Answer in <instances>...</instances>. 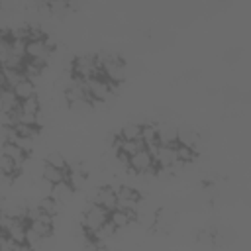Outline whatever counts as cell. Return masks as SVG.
Listing matches in <instances>:
<instances>
[{
    "instance_id": "cell-1",
    "label": "cell",
    "mask_w": 251,
    "mask_h": 251,
    "mask_svg": "<svg viewBox=\"0 0 251 251\" xmlns=\"http://www.w3.org/2000/svg\"><path fill=\"white\" fill-rule=\"evenodd\" d=\"M96 61L102 69V76L114 84H120L124 82V76H126V65L124 61L114 55V53H100L96 55Z\"/></svg>"
},
{
    "instance_id": "cell-2",
    "label": "cell",
    "mask_w": 251,
    "mask_h": 251,
    "mask_svg": "<svg viewBox=\"0 0 251 251\" xmlns=\"http://www.w3.org/2000/svg\"><path fill=\"white\" fill-rule=\"evenodd\" d=\"M84 84H86V92H88V98L96 104V102H106L110 100V96L114 94V88L116 84L106 80L104 76H90V78H84Z\"/></svg>"
},
{
    "instance_id": "cell-3",
    "label": "cell",
    "mask_w": 251,
    "mask_h": 251,
    "mask_svg": "<svg viewBox=\"0 0 251 251\" xmlns=\"http://www.w3.org/2000/svg\"><path fill=\"white\" fill-rule=\"evenodd\" d=\"M127 167L133 171V173H139V175H157V165L153 161V155L149 153L147 147L135 151L133 155H129L127 159Z\"/></svg>"
},
{
    "instance_id": "cell-4",
    "label": "cell",
    "mask_w": 251,
    "mask_h": 251,
    "mask_svg": "<svg viewBox=\"0 0 251 251\" xmlns=\"http://www.w3.org/2000/svg\"><path fill=\"white\" fill-rule=\"evenodd\" d=\"M108 216H110V212L104 206L90 202V206L86 208V212L82 216V227H84V231L86 233H94L96 229H100L108 222Z\"/></svg>"
},
{
    "instance_id": "cell-5",
    "label": "cell",
    "mask_w": 251,
    "mask_h": 251,
    "mask_svg": "<svg viewBox=\"0 0 251 251\" xmlns=\"http://www.w3.org/2000/svg\"><path fill=\"white\" fill-rule=\"evenodd\" d=\"M73 75L78 78H90V76H102V69L96 61V55H80L73 61Z\"/></svg>"
},
{
    "instance_id": "cell-6",
    "label": "cell",
    "mask_w": 251,
    "mask_h": 251,
    "mask_svg": "<svg viewBox=\"0 0 251 251\" xmlns=\"http://www.w3.org/2000/svg\"><path fill=\"white\" fill-rule=\"evenodd\" d=\"M53 55V45L47 39H29L25 41V59H33V61H41V63H49Z\"/></svg>"
},
{
    "instance_id": "cell-7",
    "label": "cell",
    "mask_w": 251,
    "mask_h": 251,
    "mask_svg": "<svg viewBox=\"0 0 251 251\" xmlns=\"http://www.w3.org/2000/svg\"><path fill=\"white\" fill-rule=\"evenodd\" d=\"M88 200L94 202V204L104 206L108 212L114 210V208H116V202H118V198H116V190H114V186H110V184H104V186L94 188V192H90Z\"/></svg>"
},
{
    "instance_id": "cell-8",
    "label": "cell",
    "mask_w": 251,
    "mask_h": 251,
    "mask_svg": "<svg viewBox=\"0 0 251 251\" xmlns=\"http://www.w3.org/2000/svg\"><path fill=\"white\" fill-rule=\"evenodd\" d=\"M27 226L31 227V229H35L41 237H49V235H53V216H49V214H43V212H39L33 220H27Z\"/></svg>"
},
{
    "instance_id": "cell-9",
    "label": "cell",
    "mask_w": 251,
    "mask_h": 251,
    "mask_svg": "<svg viewBox=\"0 0 251 251\" xmlns=\"http://www.w3.org/2000/svg\"><path fill=\"white\" fill-rule=\"evenodd\" d=\"M2 155L10 157V159L14 161V165H16V169L22 173V169H24V165H25V161H27V153H25L22 147H18V145L12 143V141H6V143H2Z\"/></svg>"
},
{
    "instance_id": "cell-10",
    "label": "cell",
    "mask_w": 251,
    "mask_h": 251,
    "mask_svg": "<svg viewBox=\"0 0 251 251\" xmlns=\"http://www.w3.org/2000/svg\"><path fill=\"white\" fill-rule=\"evenodd\" d=\"M135 218H137V212H129V210H122V208L110 210V216H108V220L112 222V226H114L116 229L127 227Z\"/></svg>"
},
{
    "instance_id": "cell-11",
    "label": "cell",
    "mask_w": 251,
    "mask_h": 251,
    "mask_svg": "<svg viewBox=\"0 0 251 251\" xmlns=\"http://www.w3.org/2000/svg\"><path fill=\"white\" fill-rule=\"evenodd\" d=\"M178 135V127L171 122H163L157 126V141L161 145H175Z\"/></svg>"
},
{
    "instance_id": "cell-12",
    "label": "cell",
    "mask_w": 251,
    "mask_h": 251,
    "mask_svg": "<svg viewBox=\"0 0 251 251\" xmlns=\"http://www.w3.org/2000/svg\"><path fill=\"white\" fill-rule=\"evenodd\" d=\"M41 176H43L47 182L57 184V182H61V180H67V169H59V167H53V165L45 163V165L41 167Z\"/></svg>"
},
{
    "instance_id": "cell-13",
    "label": "cell",
    "mask_w": 251,
    "mask_h": 251,
    "mask_svg": "<svg viewBox=\"0 0 251 251\" xmlns=\"http://www.w3.org/2000/svg\"><path fill=\"white\" fill-rule=\"evenodd\" d=\"M43 69H45V63L41 61H33V59H25L24 65H22V73L25 78H31L33 82L43 75Z\"/></svg>"
},
{
    "instance_id": "cell-14",
    "label": "cell",
    "mask_w": 251,
    "mask_h": 251,
    "mask_svg": "<svg viewBox=\"0 0 251 251\" xmlns=\"http://www.w3.org/2000/svg\"><path fill=\"white\" fill-rule=\"evenodd\" d=\"M14 94L18 96V100H25V98H31V96H35V82L31 80V78H22L14 88Z\"/></svg>"
},
{
    "instance_id": "cell-15",
    "label": "cell",
    "mask_w": 251,
    "mask_h": 251,
    "mask_svg": "<svg viewBox=\"0 0 251 251\" xmlns=\"http://www.w3.org/2000/svg\"><path fill=\"white\" fill-rule=\"evenodd\" d=\"M67 182L73 186V190H80L86 184V173L80 167H71L67 169Z\"/></svg>"
},
{
    "instance_id": "cell-16",
    "label": "cell",
    "mask_w": 251,
    "mask_h": 251,
    "mask_svg": "<svg viewBox=\"0 0 251 251\" xmlns=\"http://www.w3.org/2000/svg\"><path fill=\"white\" fill-rule=\"evenodd\" d=\"M73 186L67 182V180H61V182H57V184H53L51 186V196L61 204V202H67L71 196H73Z\"/></svg>"
},
{
    "instance_id": "cell-17",
    "label": "cell",
    "mask_w": 251,
    "mask_h": 251,
    "mask_svg": "<svg viewBox=\"0 0 251 251\" xmlns=\"http://www.w3.org/2000/svg\"><path fill=\"white\" fill-rule=\"evenodd\" d=\"M0 104H2V108L6 112H14L18 108L20 100H18V96L14 94V90L10 86H2V90H0Z\"/></svg>"
},
{
    "instance_id": "cell-18",
    "label": "cell",
    "mask_w": 251,
    "mask_h": 251,
    "mask_svg": "<svg viewBox=\"0 0 251 251\" xmlns=\"http://www.w3.org/2000/svg\"><path fill=\"white\" fill-rule=\"evenodd\" d=\"M200 141V135L194 131V129H188V127H178V135H176V143H182V145H188L196 151V145Z\"/></svg>"
},
{
    "instance_id": "cell-19",
    "label": "cell",
    "mask_w": 251,
    "mask_h": 251,
    "mask_svg": "<svg viewBox=\"0 0 251 251\" xmlns=\"http://www.w3.org/2000/svg\"><path fill=\"white\" fill-rule=\"evenodd\" d=\"M2 78H4V86H10L14 88L22 78H24V73L22 69H10V67H2Z\"/></svg>"
},
{
    "instance_id": "cell-20",
    "label": "cell",
    "mask_w": 251,
    "mask_h": 251,
    "mask_svg": "<svg viewBox=\"0 0 251 251\" xmlns=\"http://www.w3.org/2000/svg\"><path fill=\"white\" fill-rule=\"evenodd\" d=\"M141 141L145 143V147L159 143L157 141V126L155 124H151V122L141 124Z\"/></svg>"
},
{
    "instance_id": "cell-21",
    "label": "cell",
    "mask_w": 251,
    "mask_h": 251,
    "mask_svg": "<svg viewBox=\"0 0 251 251\" xmlns=\"http://www.w3.org/2000/svg\"><path fill=\"white\" fill-rule=\"evenodd\" d=\"M118 137H120V139H139V137H141V124L131 122V124L122 126Z\"/></svg>"
},
{
    "instance_id": "cell-22",
    "label": "cell",
    "mask_w": 251,
    "mask_h": 251,
    "mask_svg": "<svg viewBox=\"0 0 251 251\" xmlns=\"http://www.w3.org/2000/svg\"><path fill=\"white\" fill-rule=\"evenodd\" d=\"M37 208L43 212V214H49V216H57V212H59V202L49 194V196H43V198H39V202H37Z\"/></svg>"
},
{
    "instance_id": "cell-23",
    "label": "cell",
    "mask_w": 251,
    "mask_h": 251,
    "mask_svg": "<svg viewBox=\"0 0 251 251\" xmlns=\"http://www.w3.org/2000/svg\"><path fill=\"white\" fill-rule=\"evenodd\" d=\"M14 129L18 135L22 137H31L35 139L39 135V126H33V124H14Z\"/></svg>"
},
{
    "instance_id": "cell-24",
    "label": "cell",
    "mask_w": 251,
    "mask_h": 251,
    "mask_svg": "<svg viewBox=\"0 0 251 251\" xmlns=\"http://www.w3.org/2000/svg\"><path fill=\"white\" fill-rule=\"evenodd\" d=\"M175 149H176V159H178L180 163H190V161L196 157V151H194L192 147H188V145L176 143Z\"/></svg>"
},
{
    "instance_id": "cell-25",
    "label": "cell",
    "mask_w": 251,
    "mask_h": 251,
    "mask_svg": "<svg viewBox=\"0 0 251 251\" xmlns=\"http://www.w3.org/2000/svg\"><path fill=\"white\" fill-rule=\"evenodd\" d=\"M92 106H94V102H92L90 98H80V100H73V102H69V108H71L73 112H78V114H86V112H90Z\"/></svg>"
},
{
    "instance_id": "cell-26",
    "label": "cell",
    "mask_w": 251,
    "mask_h": 251,
    "mask_svg": "<svg viewBox=\"0 0 251 251\" xmlns=\"http://www.w3.org/2000/svg\"><path fill=\"white\" fill-rule=\"evenodd\" d=\"M67 0H49V14L53 16H63V12H67Z\"/></svg>"
},
{
    "instance_id": "cell-27",
    "label": "cell",
    "mask_w": 251,
    "mask_h": 251,
    "mask_svg": "<svg viewBox=\"0 0 251 251\" xmlns=\"http://www.w3.org/2000/svg\"><path fill=\"white\" fill-rule=\"evenodd\" d=\"M45 163H49V165H53V167H59V169H69L67 159H65L61 153H51V155L47 157V161H45Z\"/></svg>"
},
{
    "instance_id": "cell-28",
    "label": "cell",
    "mask_w": 251,
    "mask_h": 251,
    "mask_svg": "<svg viewBox=\"0 0 251 251\" xmlns=\"http://www.w3.org/2000/svg\"><path fill=\"white\" fill-rule=\"evenodd\" d=\"M2 86H4V78H2V69H0V90H2Z\"/></svg>"
}]
</instances>
